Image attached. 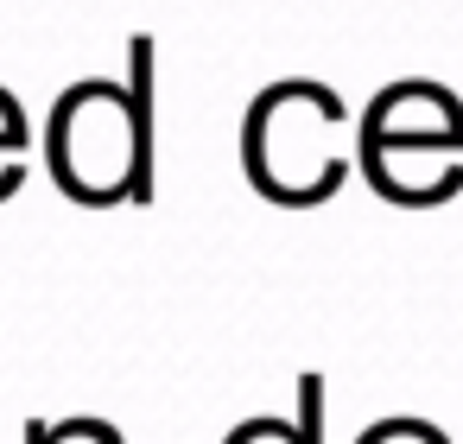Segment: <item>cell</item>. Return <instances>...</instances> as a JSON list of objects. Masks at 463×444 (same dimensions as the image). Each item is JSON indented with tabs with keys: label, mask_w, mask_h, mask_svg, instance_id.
<instances>
[{
	"label": "cell",
	"mask_w": 463,
	"mask_h": 444,
	"mask_svg": "<svg viewBox=\"0 0 463 444\" xmlns=\"http://www.w3.org/2000/svg\"><path fill=\"white\" fill-rule=\"evenodd\" d=\"M128 96H134V134H140V172H134V203H153V39H128Z\"/></svg>",
	"instance_id": "cell-2"
},
{
	"label": "cell",
	"mask_w": 463,
	"mask_h": 444,
	"mask_svg": "<svg viewBox=\"0 0 463 444\" xmlns=\"http://www.w3.org/2000/svg\"><path fill=\"white\" fill-rule=\"evenodd\" d=\"M222 444H298V425H292V419H273V412H260V419L235 425Z\"/></svg>",
	"instance_id": "cell-3"
},
{
	"label": "cell",
	"mask_w": 463,
	"mask_h": 444,
	"mask_svg": "<svg viewBox=\"0 0 463 444\" xmlns=\"http://www.w3.org/2000/svg\"><path fill=\"white\" fill-rule=\"evenodd\" d=\"M45 159L64 197L102 210V203H134V172H140V134H134V96L121 83H71L52 109L45 128Z\"/></svg>",
	"instance_id": "cell-1"
}]
</instances>
